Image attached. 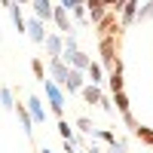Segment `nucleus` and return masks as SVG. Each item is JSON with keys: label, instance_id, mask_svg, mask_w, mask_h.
<instances>
[{"label": "nucleus", "instance_id": "23", "mask_svg": "<svg viewBox=\"0 0 153 153\" xmlns=\"http://www.w3.org/2000/svg\"><path fill=\"white\" fill-rule=\"evenodd\" d=\"M80 49V40H76V34H65V55H71V52H76ZM61 55V58H65Z\"/></svg>", "mask_w": 153, "mask_h": 153}, {"label": "nucleus", "instance_id": "5", "mask_svg": "<svg viewBox=\"0 0 153 153\" xmlns=\"http://www.w3.org/2000/svg\"><path fill=\"white\" fill-rule=\"evenodd\" d=\"M52 22H55V31L58 34H76L74 31V19H71V12L65 6H55L52 9Z\"/></svg>", "mask_w": 153, "mask_h": 153}, {"label": "nucleus", "instance_id": "16", "mask_svg": "<svg viewBox=\"0 0 153 153\" xmlns=\"http://www.w3.org/2000/svg\"><path fill=\"white\" fill-rule=\"evenodd\" d=\"M0 110H16V92L9 86H0Z\"/></svg>", "mask_w": 153, "mask_h": 153}, {"label": "nucleus", "instance_id": "10", "mask_svg": "<svg viewBox=\"0 0 153 153\" xmlns=\"http://www.w3.org/2000/svg\"><path fill=\"white\" fill-rule=\"evenodd\" d=\"M65 61H68V68H74V71H86V68H89V61H92V55L83 52V49H76V52L65 55Z\"/></svg>", "mask_w": 153, "mask_h": 153}, {"label": "nucleus", "instance_id": "34", "mask_svg": "<svg viewBox=\"0 0 153 153\" xmlns=\"http://www.w3.org/2000/svg\"><path fill=\"white\" fill-rule=\"evenodd\" d=\"M0 3H3V6H9V3H12V0H0Z\"/></svg>", "mask_w": 153, "mask_h": 153}, {"label": "nucleus", "instance_id": "4", "mask_svg": "<svg viewBox=\"0 0 153 153\" xmlns=\"http://www.w3.org/2000/svg\"><path fill=\"white\" fill-rule=\"evenodd\" d=\"M43 49H46V55H49V58H61V55H65V34L49 31V34H46V40H43Z\"/></svg>", "mask_w": 153, "mask_h": 153}, {"label": "nucleus", "instance_id": "8", "mask_svg": "<svg viewBox=\"0 0 153 153\" xmlns=\"http://www.w3.org/2000/svg\"><path fill=\"white\" fill-rule=\"evenodd\" d=\"M86 86V71H68V80H65V86H61V89H65V92L68 95H80V89Z\"/></svg>", "mask_w": 153, "mask_h": 153}, {"label": "nucleus", "instance_id": "25", "mask_svg": "<svg viewBox=\"0 0 153 153\" xmlns=\"http://www.w3.org/2000/svg\"><path fill=\"white\" fill-rule=\"evenodd\" d=\"M135 135L141 138L144 144H153V129H147V126H138V129H135Z\"/></svg>", "mask_w": 153, "mask_h": 153}, {"label": "nucleus", "instance_id": "2", "mask_svg": "<svg viewBox=\"0 0 153 153\" xmlns=\"http://www.w3.org/2000/svg\"><path fill=\"white\" fill-rule=\"evenodd\" d=\"M68 61L65 58H49L46 61V80H52V83H58V86H65V80H68Z\"/></svg>", "mask_w": 153, "mask_h": 153}, {"label": "nucleus", "instance_id": "14", "mask_svg": "<svg viewBox=\"0 0 153 153\" xmlns=\"http://www.w3.org/2000/svg\"><path fill=\"white\" fill-rule=\"evenodd\" d=\"M101 95H104V86H92V83H86V86L80 89V98L86 101V104H98Z\"/></svg>", "mask_w": 153, "mask_h": 153}, {"label": "nucleus", "instance_id": "9", "mask_svg": "<svg viewBox=\"0 0 153 153\" xmlns=\"http://www.w3.org/2000/svg\"><path fill=\"white\" fill-rule=\"evenodd\" d=\"M86 16H89V25H98V22H104L107 6L101 0H86Z\"/></svg>", "mask_w": 153, "mask_h": 153}, {"label": "nucleus", "instance_id": "12", "mask_svg": "<svg viewBox=\"0 0 153 153\" xmlns=\"http://www.w3.org/2000/svg\"><path fill=\"white\" fill-rule=\"evenodd\" d=\"M86 83H92V86H104V83H107L104 68H101L98 61H89V68H86Z\"/></svg>", "mask_w": 153, "mask_h": 153}, {"label": "nucleus", "instance_id": "30", "mask_svg": "<svg viewBox=\"0 0 153 153\" xmlns=\"http://www.w3.org/2000/svg\"><path fill=\"white\" fill-rule=\"evenodd\" d=\"M98 104H101V110L113 113V104H110V95H101V101H98Z\"/></svg>", "mask_w": 153, "mask_h": 153}, {"label": "nucleus", "instance_id": "15", "mask_svg": "<svg viewBox=\"0 0 153 153\" xmlns=\"http://www.w3.org/2000/svg\"><path fill=\"white\" fill-rule=\"evenodd\" d=\"M6 9H9V19H12V25H16V31L25 34V12H22V6L19 3H9Z\"/></svg>", "mask_w": 153, "mask_h": 153}, {"label": "nucleus", "instance_id": "32", "mask_svg": "<svg viewBox=\"0 0 153 153\" xmlns=\"http://www.w3.org/2000/svg\"><path fill=\"white\" fill-rule=\"evenodd\" d=\"M12 3H19V6H31V0H12Z\"/></svg>", "mask_w": 153, "mask_h": 153}, {"label": "nucleus", "instance_id": "13", "mask_svg": "<svg viewBox=\"0 0 153 153\" xmlns=\"http://www.w3.org/2000/svg\"><path fill=\"white\" fill-rule=\"evenodd\" d=\"M16 117H19V123H22V132H25V138H31V135H34V120H31L28 107H25V104H19V101H16Z\"/></svg>", "mask_w": 153, "mask_h": 153}, {"label": "nucleus", "instance_id": "20", "mask_svg": "<svg viewBox=\"0 0 153 153\" xmlns=\"http://www.w3.org/2000/svg\"><path fill=\"white\" fill-rule=\"evenodd\" d=\"M58 135H61V141H71V138L76 135V129H74V126H71V123H68L65 117L58 120Z\"/></svg>", "mask_w": 153, "mask_h": 153}, {"label": "nucleus", "instance_id": "18", "mask_svg": "<svg viewBox=\"0 0 153 153\" xmlns=\"http://www.w3.org/2000/svg\"><path fill=\"white\" fill-rule=\"evenodd\" d=\"M89 138H95V141H104L107 147H110L113 141H117V135H113L110 129H92V132H89Z\"/></svg>", "mask_w": 153, "mask_h": 153}, {"label": "nucleus", "instance_id": "1", "mask_svg": "<svg viewBox=\"0 0 153 153\" xmlns=\"http://www.w3.org/2000/svg\"><path fill=\"white\" fill-rule=\"evenodd\" d=\"M43 95L49 101V110H52L55 117H65V104H68L65 89H61L58 83H52V80H43Z\"/></svg>", "mask_w": 153, "mask_h": 153}, {"label": "nucleus", "instance_id": "24", "mask_svg": "<svg viewBox=\"0 0 153 153\" xmlns=\"http://www.w3.org/2000/svg\"><path fill=\"white\" fill-rule=\"evenodd\" d=\"M76 132H83V135H89V132H92L95 129V126H92V120H89V117H76Z\"/></svg>", "mask_w": 153, "mask_h": 153}, {"label": "nucleus", "instance_id": "29", "mask_svg": "<svg viewBox=\"0 0 153 153\" xmlns=\"http://www.w3.org/2000/svg\"><path fill=\"white\" fill-rule=\"evenodd\" d=\"M101 3L107 6V12H120V3H123V0H101Z\"/></svg>", "mask_w": 153, "mask_h": 153}, {"label": "nucleus", "instance_id": "28", "mask_svg": "<svg viewBox=\"0 0 153 153\" xmlns=\"http://www.w3.org/2000/svg\"><path fill=\"white\" fill-rule=\"evenodd\" d=\"M120 117H123V126H126V129H132V132L138 129V120L132 117V110H126V113H120Z\"/></svg>", "mask_w": 153, "mask_h": 153}, {"label": "nucleus", "instance_id": "3", "mask_svg": "<svg viewBox=\"0 0 153 153\" xmlns=\"http://www.w3.org/2000/svg\"><path fill=\"white\" fill-rule=\"evenodd\" d=\"M25 34L31 37V43H37V46H43V40H46V22H40L37 16H31V19H25Z\"/></svg>", "mask_w": 153, "mask_h": 153}, {"label": "nucleus", "instance_id": "17", "mask_svg": "<svg viewBox=\"0 0 153 153\" xmlns=\"http://www.w3.org/2000/svg\"><path fill=\"white\" fill-rule=\"evenodd\" d=\"M110 104H117V110H120V113H126V110L132 107V101H129V95H126V89H123V92H113Z\"/></svg>", "mask_w": 153, "mask_h": 153}, {"label": "nucleus", "instance_id": "33", "mask_svg": "<svg viewBox=\"0 0 153 153\" xmlns=\"http://www.w3.org/2000/svg\"><path fill=\"white\" fill-rule=\"evenodd\" d=\"M40 153H55V150H49V147H43V150H40Z\"/></svg>", "mask_w": 153, "mask_h": 153}, {"label": "nucleus", "instance_id": "7", "mask_svg": "<svg viewBox=\"0 0 153 153\" xmlns=\"http://www.w3.org/2000/svg\"><path fill=\"white\" fill-rule=\"evenodd\" d=\"M141 6V0H123L120 3V28L126 31L129 25H135V12Z\"/></svg>", "mask_w": 153, "mask_h": 153}, {"label": "nucleus", "instance_id": "21", "mask_svg": "<svg viewBox=\"0 0 153 153\" xmlns=\"http://www.w3.org/2000/svg\"><path fill=\"white\" fill-rule=\"evenodd\" d=\"M31 71H34V76H37L40 83L46 80V65H43V58H37V55H34V58H31Z\"/></svg>", "mask_w": 153, "mask_h": 153}, {"label": "nucleus", "instance_id": "11", "mask_svg": "<svg viewBox=\"0 0 153 153\" xmlns=\"http://www.w3.org/2000/svg\"><path fill=\"white\" fill-rule=\"evenodd\" d=\"M31 9H34V16L40 19V22H49V19H52L55 3H52V0H31Z\"/></svg>", "mask_w": 153, "mask_h": 153}, {"label": "nucleus", "instance_id": "26", "mask_svg": "<svg viewBox=\"0 0 153 153\" xmlns=\"http://www.w3.org/2000/svg\"><path fill=\"white\" fill-rule=\"evenodd\" d=\"M71 16H74L76 22H80V25H89V16H86V3H83V6H74V9H71Z\"/></svg>", "mask_w": 153, "mask_h": 153}, {"label": "nucleus", "instance_id": "27", "mask_svg": "<svg viewBox=\"0 0 153 153\" xmlns=\"http://www.w3.org/2000/svg\"><path fill=\"white\" fill-rule=\"evenodd\" d=\"M110 153H129V141H126V138H117V141L110 144Z\"/></svg>", "mask_w": 153, "mask_h": 153}, {"label": "nucleus", "instance_id": "22", "mask_svg": "<svg viewBox=\"0 0 153 153\" xmlns=\"http://www.w3.org/2000/svg\"><path fill=\"white\" fill-rule=\"evenodd\" d=\"M123 86H126L123 74H110L107 76V89H110V92H123Z\"/></svg>", "mask_w": 153, "mask_h": 153}, {"label": "nucleus", "instance_id": "6", "mask_svg": "<svg viewBox=\"0 0 153 153\" xmlns=\"http://www.w3.org/2000/svg\"><path fill=\"white\" fill-rule=\"evenodd\" d=\"M25 107H28V113H31V120H34V126H40V123H46V107H43V98L40 95H28V101H25Z\"/></svg>", "mask_w": 153, "mask_h": 153}, {"label": "nucleus", "instance_id": "19", "mask_svg": "<svg viewBox=\"0 0 153 153\" xmlns=\"http://www.w3.org/2000/svg\"><path fill=\"white\" fill-rule=\"evenodd\" d=\"M153 19V0H147V3H141L138 6V12H135V22L141 25V22H150Z\"/></svg>", "mask_w": 153, "mask_h": 153}, {"label": "nucleus", "instance_id": "31", "mask_svg": "<svg viewBox=\"0 0 153 153\" xmlns=\"http://www.w3.org/2000/svg\"><path fill=\"white\" fill-rule=\"evenodd\" d=\"M83 153H104V150H101L98 144H92V141H89V147H83Z\"/></svg>", "mask_w": 153, "mask_h": 153}]
</instances>
